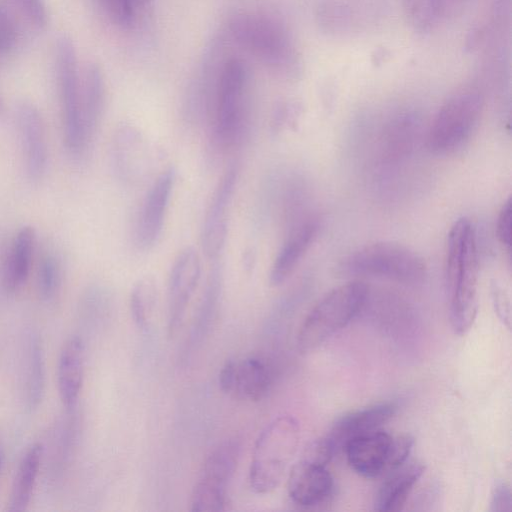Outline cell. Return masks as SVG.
<instances>
[{"mask_svg":"<svg viewBox=\"0 0 512 512\" xmlns=\"http://www.w3.org/2000/svg\"><path fill=\"white\" fill-rule=\"evenodd\" d=\"M393 437L381 430H373L349 440L344 451L351 468L366 478L387 471Z\"/></svg>","mask_w":512,"mask_h":512,"instance_id":"d6986e66","label":"cell"},{"mask_svg":"<svg viewBox=\"0 0 512 512\" xmlns=\"http://www.w3.org/2000/svg\"><path fill=\"white\" fill-rule=\"evenodd\" d=\"M492 299L501 321L510 328V301L506 291L497 282L492 284Z\"/></svg>","mask_w":512,"mask_h":512,"instance_id":"f35d334b","label":"cell"},{"mask_svg":"<svg viewBox=\"0 0 512 512\" xmlns=\"http://www.w3.org/2000/svg\"><path fill=\"white\" fill-rule=\"evenodd\" d=\"M43 451V445L36 442L24 452L13 478L7 503L8 511L22 512L28 508L39 476Z\"/></svg>","mask_w":512,"mask_h":512,"instance_id":"d4e9b609","label":"cell"},{"mask_svg":"<svg viewBox=\"0 0 512 512\" xmlns=\"http://www.w3.org/2000/svg\"><path fill=\"white\" fill-rule=\"evenodd\" d=\"M397 408L395 403L385 402L347 413L336 420L325 437L337 453L352 438L376 430L389 421Z\"/></svg>","mask_w":512,"mask_h":512,"instance_id":"44dd1931","label":"cell"},{"mask_svg":"<svg viewBox=\"0 0 512 512\" xmlns=\"http://www.w3.org/2000/svg\"><path fill=\"white\" fill-rule=\"evenodd\" d=\"M61 285L60 263L52 254L44 255L37 269V290L42 299L52 300Z\"/></svg>","mask_w":512,"mask_h":512,"instance_id":"4dcf8cb0","label":"cell"},{"mask_svg":"<svg viewBox=\"0 0 512 512\" xmlns=\"http://www.w3.org/2000/svg\"><path fill=\"white\" fill-rule=\"evenodd\" d=\"M240 451L241 444L235 438L225 440L210 451L191 492V511L226 510L227 491L238 465Z\"/></svg>","mask_w":512,"mask_h":512,"instance_id":"9c48e42d","label":"cell"},{"mask_svg":"<svg viewBox=\"0 0 512 512\" xmlns=\"http://www.w3.org/2000/svg\"><path fill=\"white\" fill-rule=\"evenodd\" d=\"M369 286L362 281L342 284L311 309L297 334V348L308 353L318 348L333 334L345 327L365 306Z\"/></svg>","mask_w":512,"mask_h":512,"instance_id":"5b68a950","label":"cell"},{"mask_svg":"<svg viewBox=\"0 0 512 512\" xmlns=\"http://www.w3.org/2000/svg\"><path fill=\"white\" fill-rule=\"evenodd\" d=\"M24 170L31 183L40 182L48 167V146L44 121L38 108L29 101L19 102L14 111Z\"/></svg>","mask_w":512,"mask_h":512,"instance_id":"2e32d148","label":"cell"},{"mask_svg":"<svg viewBox=\"0 0 512 512\" xmlns=\"http://www.w3.org/2000/svg\"><path fill=\"white\" fill-rule=\"evenodd\" d=\"M299 114V107L294 102H280L273 110L271 117V130L279 133L283 129L293 125Z\"/></svg>","mask_w":512,"mask_h":512,"instance_id":"d590c367","label":"cell"},{"mask_svg":"<svg viewBox=\"0 0 512 512\" xmlns=\"http://www.w3.org/2000/svg\"><path fill=\"white\" fill-rule=\"evenodd\" d=\"M153 0H132L134 5L137 7H144L151 3Z\"/></svg>","mask_w":512,"mask_h":512,"instance_id":"60d3db41","label":"cell"},{"mask_svg":"<svg viewBox=\"0 0 512 512\" xmlns=\"http://www.w3.org/2000/svg\"><path fill=\"white\" fill-rule=\"evenodd\" d=\"M386 0H320L319 28L334 36L358 34L374 27L386 13Z\"/></svg>","mask_w":512,"mask_h":512,"instance_id":"8fae6325","label":"cell"},{"mask_svg":"<svg viewBox=\"0 0 512 512\" xmlns=\"http://www.w3.org/2000/svg\"><path fill=\"white\" fill-rule=\"evenodd\" d=\"M251 74L247 63L228 57L221 70L206 121L215 152L239 147L249 134L251 120Z\"/></svg>","mask_w":512,"mask_h":512,"instance_id":"7a4b0ae2","label":"cell"},{"mask_svg":"<svg viewBox=\"0 0 512 512\" xmlns=\"http://www.w3.org/2000/svg\"><path fill=\"white\" fill-rule=\"evenodd\" d=\"M300 441L298 421L290 415L271 420L256 438L249 466V485L258 495L275 490L283 480Z\"/></svg>","mask_w":512,"mask_h":512,"instance_id":"277c9868","label":"cell"},{"mask_svg":"<svg viewBox=\"0 0 512 512\" xmlns=\"http://www.w3.org/2000/svg\"><path fill=\"white\" fill-rule=\"evenodd\" d=\"M512 495L510 487L503 481H497L493 486L490 510L494 512L511 511Z\"/></svg>","mask_w":512,"mask_h":512,"instance_id":"74e56055","label":"cell"},{"mask_svg":"<svg viewBox=\"0 0 512 512\" xmlns=\"http://www.w3.org/2000/svg\"><path fill=\"white\" fill-rule=\"evenodd\" d=\"M17 27L10 12L0 4V56L8 53L16 44Z\"/></svg>","mask_w":512,"mask_h":512,"instance_id":"e575fe53","label":"cell"},{"mask_svg":"<svg viewBox=\"0 0 512 512\" xmlns=\"http://www.w3.org/2000/svg\"><path fill=\"white\" fill-rule=\"evenodd\" d=\"M176 181V171H161L148 188L134 225V244L141 251L152 249L159 241Z\"/></svg>","mask_w":512,"mask_h":512,"instance_id":"7c38bea8","label":"cell"},{"mask_svg":"<svg viewBox=\"0 0 512 512\" xmlns=\"http://www.w3.org/2000/svg\"><path fill=\"white\" fill-rule=\"evenodd\" d=\"M3 109H4V104H3L2 99L0 98V113L3 111Z\"/></svg>","mask_w":512,"mask_h":512,"instance_id":"b9f144b4","label":"cell"},{"mask_svg":"<svg viewBox=\"0 0 512 512\" xmlns=\"http://www.w3.org/2000/svg\"><path fill=\"white\" fill-rule=\"evenodd\" d=\"M345 274L382 277L405 284L421 283L427 272L421 256L391 241H379L354 250L341 260Z\"/></svg>","mask_w":512,"mask_h":512,"instance_id":"8992f818","label":"cell"},{"mask_svg":"<svg viewBox=\"0 0 512 512\" xmlns=\"http://www.w3.org/2000/svg\"><path fill=\"white\" fill-rule=\"evenodd\" d=\"M334 482L326 465L303 456L291 467L287 491L290 499L301 507L323 504L333 493Z\"/></svg>","mask_w":512,"mask_h":512,"instance_id":"e0dca14e","label":"cell"},{"mask_svg":"<svg viewBox=\"0 0 512 512\" xmlns=\"http://www.w3.org/2000/svg\"><path fill=\"white\" fill-rule=\"evenodd\" d=\"M110 20L121 28L134 24L136 6L132 0H99Z\"/></svg>","mask_w":512,"mask_h":512,"instance_id":"1f68e13d","label":"cell"},{"mask_svg":"<svg viewBox=\"0 0 512 512\" xmlns=\"http://www.w3.org/2000/svg\"><path fill=\"white\" fill-rule=\"evenodd\" d=\"M79 98L83 139L88 152L101 122L106 101L105 78L97 63H88L80 75Z\"/></svg>","mask_w":512,"mask_h":512,"instance_id":"ffe728a7","label":"cell"},{"mask_svg":"<svg viewBox=\"0 0 512 512\" xmlns=\"http://www.w3.org/2000/svg\"><path fill=\"white\" fill-rule=\"evenodd\" d=\"M496 235L499 242L509 252L511 248L512 235V204L511 198L503 204L496 222Z\"/></svg>","mask_w":512,"mask_h":512,"instance_id":"8d00e7d4","label":"cell"},{"mask_svg":"<svg viewBox=\"0 0 512 512\" xmlns=\"http://www.w3.org/2000/svg\"><path fill=\"white\" fill-rule=\"evenodd\" d=\"M469 0H419L411 19L415 28L422 33L429 32L439 22L459 13Z\"/></svg>","mask_w":512,"mask_h":512,"instance_id":"f1b7e54d","label":"cell"},{"mask_svg":"<svg viewBox=\"0 0 512 512\" xmlns=\"http://www.w3.org/2000/svg\"><path fill=\"white\" fill-rule=\"evenodd\" d=\"M201 276V262L197 251L186 247L172 264L167 285V331L170 337L181 328L188 305Z\"/></svg>","mask_w":512,"mask_h":512,"instance_id":"9a60e30c","label":"cell"},{"mask_svg":"<svg viewBox=\"0 0 512 512\" xmlns=\"http://www.w3.org/2000/svg\"><path fill=\"white\" fill-rule=\"evenodd\" d=\"M160 154L150 139L136 126L119 125L114 131L109 162L114 177L125 186H138L154 173Z\"/></svg>","mask_w":512,"mask_h":512,"instance_id":"30bf717a","label":"cell"},{"mask_svg":"<svg viewBox=\"0 0 512 512\" xmlns=\"http://www.w3.org/2000/svg\"><path fill=\"white\" fill-rule=\"evenodd\" d=\"M484 99L475 88L454 93L440 107L428 130L427 145L434 154L446 155L460 149L476 130Z\"/></svg>","mask_w":512,"mask_h":512,"instance_id":"52a82bcc","label":"cell"},{"mask_svg":"<svg viewBox=\"0 0 512 512\" xmlns=\"http://www.w3.org/2000/svg\"><path fill=\"white\" fill-rule=\"evenodd\" d=\"M273 382V367L261 356L229 359L222 365L218 376L219 387L223 393L250 402L264 399Z\"/></svg>","mask_w":512,"mask_h":512,"instance_id":"5bb4252c","label":"cell"},{"mask_svg":"<svg viewBox=\"0 0 512 512\" xmlns=\"http://www.w3.org/2000/svg\"><path fill=\"white\" fill-rule=\"evenodd\" d=\"M36 243L35 230L23 226L15 234L2 269V286L7 292L20 289L28 279Z\"/></svg>","mask_w":512,"mask_h":512,"instance_id":"603a6c76","label":"cell"},{"mask_svg":"<svg viewBox=\"0 0 512 512\" xmlns=\"http://www.w3.org/2000/svg\"><path fill=\"white\" fill-rule=\"evenodd\" d=\"M424 470L425 466L422 463L410 462L391 471L376 493L375 510L380 512L401 510Z\"/></svg>","mask_w":512,"mask_h":512,"instance_id":"cb8c5ba5","label":"cell"},{"mask_svg":"<svg viewBox=\"0 0 512 512\" xmlns=\"http://www.w3.org/2000/svg\"><path fill=\"white\" fill-rule=\"evenodd\" d=\"M239 165L231 163L219 179L207 206L201 228V245L205 256L218 260L228 235L229 213L239 179Z\"/></svg>","mask_w":512,"mask_h":512,"instance_id":"4fadbf2b","label":"cell"},{"mask_svg":"<svg viewBox=\"0 0 512 512\" xmlns=\"http://www.w3.org/2000/svg\"><path fill=\"white\" fill-rule=\"evenodd\" d=\"M85 372V348L79 336L69 337L63 344L57 363V390L62 404L72 409L82 391Z\"/></svg>","mask_w":512,"mask_h":512,"instance_id":"7402d4cb","label":"cell"},{"mask_svg":"<svg viewBox=\"0 0 512 512\" xmlns=\"http://www.w3.org/2000/svg\"><path fill=\"white\" fill-rule=\"evenodd\" d=\"M417 131V121L411 114L397 117L388 127L384 137V155L388 160H396L406 155L410 149Z\"/></svg>","mask_w":512,"mask_h":512,"instance_id":"f546056e","label":"cell"},{"mask_svg":"<svg viewBox=\"0 0 512 512\" xmlns=\"http://www.w3.org/2000/svg\"><path fill=\"white\" fill-rule=\"evenodd\" d=\"M224 31L229 41L253 54L276 77L296 81L302 76L301 55L279 21L259 13H237Z\"/></svg>","mask_w":512,"mask_h":512,"instance_id":"3957f363","label":"cell"},{"mask_svg":"<svg viewBox=\"0 0 512 512\" xmlns=\"http://www.w3.org/2000/svg\"><path fill=\"white\" fill-rule=\"evenodd\" d=\"M223 286V272L218 263L213 264L206 279L197 313L191 329L189 342L190 349L197 346L206 335L219 306Z\"/></svg>","mask_w":512,"mask_h":512,"instance_id":"4316f807","label":"cell"},{"mask_svg":"<svg viewBox=\"0 0 512 512\" xmlns=\"http://www.w3.org/2000/svg\"><path fill=\"white\" fill-rule=\"evenodd\" d=\"M445 263L451 327L464 335L477 315L479 276L476 229L467 217L459 218L450 228Z\"/></svg>","mask_w":512,"mask_h":512,"instance_id":"6da1fadb","label":"cell"},{"mask_svg":"<svg viewBox=\"0 0 512 512\" xmlns=\"http://www.w3.org/2000/svg\"><path fill=\"white\" fill-rule=\"evenodd\" d=\"M54 51L63 142L69 156L79 160L85 157L87 150L81 124L77 54L72 40L66 35L56 39Z\"/></svg>","mask_w":512,"mask_h":512,"instance_id":"ba28073f","label":"cell"},{"mask_svg":"<svg viewBox=\"0 0 512 512\" xmlns=\"http://www.w3.org/2000/svg\"><path fill=\"white\" fill-rule=\"evenodd\" d=\"M320 227L318 218L306 217L289 228L270 269L271 285L279 286L291 276L316 240Z\"/></svg>","mask_w":512,"mask_h":512,"instance_id":"ac0fdd59","label":"cell"},{"mask_svg":"<svg viewBox=\"0 0 512 512\" xmlns=\"http://www.w3.org/2000/svg\"><path fill=\"white\" fill-rule=\"evenodd\" d=\"M21 385L26 407H38L45 388V364L42 344L35 334H30L25 343Z\"/></svg>","mask_w":512,"mask_h":512,"instance_id":"484cf974","label":"cell"},{"mask_svg":"<svg viewBox=\"0 0 512 512\" xmlns=\"http://www.w3.org/2000/svg\"><path fill=\"white\" fill-rule=\"evenodd\" d=\"M157 300V284L153 277H142L133 285L129 306L131 317L139 329L145 330L151 324Z\"/></svg>","mask_w":512,"mask_h":512,"instance_id":"83f0119b","label":"cell"},{"mask_svg":"<svg viewBox=\"0 0 512 512\" xmlns=\"http://www.w3.org/2000/svg\"><path fill=\"white\" fill-rule=\"evenodd\" d=\"M1 466H2V453L0 451V471H1Z\"/></svg>","mask_w":512,"mask_h":512,"instance_id":"7bdbcfd3","label":"cell"},{"mask_svg":"<svg viewBox=\"0 0 512 512\" xmlns=\"http://www.w3.org/2000/svg\"><path fill=\"white\" fill-rule=\"evenodd\" d=\"M402 2L407 15L412 17L418 6L419 0H402Z\"/></svg>","mask_w":512,"mask_h":512,"instance_id":"ab89813d","label":"cell"},{"mask_svg":"<svg viewBox=\"0 0 512 512\" xmlns=\"http://www.w3.org/2000/svg\"><path fill=\"white\" fill-rule=\"evenodd\" d=\"M413 444L414 438L411 435L393 437L386 472H391L406 463Z\"/></svg>","mask_w":512,"mask_h":512,"instance_id":"836d02e7","label":"cell"},{"mask_svg":"<svg viewBox=\"0 0 512 512\" xmlns=\"http://www.w3.org/2000/svg\"><path fill=\"white\" fill-rule=\"evenodd\" d=\"M28 22L37 30H44L49 23L45 0H10Z\"/></svg>","mask_w":512,"mask_h":512,"instance_id":"d6a6232c","label":"cell"}]
</instances>
